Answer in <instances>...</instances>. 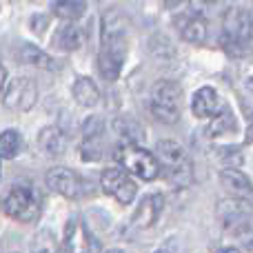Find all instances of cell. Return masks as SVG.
Wrapping results in <instances>:
<instances>
[{"instance_id":"obj_1","label":"cell","mask_w":253,"mask_h":253,"mask_svg":"<svg viewBox=\"0 0 253 253\" xmlns=\"http://www.w3.org/2000/svg\"><path fill=\"white\" fill-rule=\"evenodd\" d=\"M156 160L160 165V171L165 169L169 173V182L175 187H187L193 180V162L189 158L187 149L178 144L175 140H160L156 144Z\"/></svg>"},{"instance_id":"obj_34","label":"cell","mask_w":253,"mask_h":253,"mask_svg":"<svg viewBox=\"0 0 253 253\" xmlns=\"http://www.w3.org/2000/svg\"><path fill=\"white\" fill-rule=\"evenodd\" d=\"M156 253H167V251H156Z\"/></svg>"},{"instance_id":"obj_5","label":"cell","mask_w":253,"mask_h":253,"mask_svg":"<svg viewBox=\"0 0 253 253\" xmlns=\"http://www.w3.org/2000/svg\"><path fill=\"white\" fill-rule=\"evenodd\" d=\"M2 211L18 222H34L40 215V196L31 187H13L2 198Z\"/></svg>"},{"instance_id":"obj_10","label":"cell","mask_w":253,"mask_h":253,"mask_svg":"<svg viewBox=\"0 0 253 253\" xmlns=\"http://www.w3.org/2000/svg\"><path fill=\"white\" fill-rule=\"evenodd\" d=\"M47 187L65 198H80L84 182L76 171L67 169V167H53L47 171Z\"/></svg>"},{"instance_id":"obj_2","label":"cell","mask_w":253,"mask_h":253,"mask_svg":"<svg viewBox=\"0 0 253 253\" xmlns=\"http://www.w3.org/2000/svg\"><path fill=\"white\" fill-rule=\"evenodd\" d=\"M149 111L153 118L165 125H171L180 118L182 111V89L173 80H158L151 87V100H149Z\"/></svg>"},{"instance_id":"obj_20","label":"cell","mask_w":253,"mask_h":253,"mask_svg":"<svg viewBox=\"0 0 253 253\" xmlns=\"http://www.w3.org/2000/svg\"><path fill=\"white\" fill-rule=\"evenodd\" d=\"M51 11H53V16L60 18V20L76 22L84 16L87 2H84V0H56V2L51 4Z\"/></svg>"},{"instance_id":"obj_16","label":"cell","mask_w":253,"mask_h":253,"mask_svg":"<svg viewBox=\"0 0 253 253\" xmlns=\"http://www.w3.org/2000/svg\"><path fill=\"white\" fill-rule=\"evenodd\" d=\"M38 147L40 151L44 153V156H60L62 151H65L67 147V140H65V133H62L60 126H44V129H40L38 133Z\"/></svg>"},{"instance_id":"obj_11","label":"cell","mask_w":253,"mask_h":253,"mask_svg":"<svg viewBox=\"0 0 253 253\" xmlns=\"http://www.w3.org/2000/svg\"><path fill=\"white\" fill-rule=\"evenodd\" d=\"M224 109L222 100H220L218 91L213 87H200L191 98V111L196 118L211 120Z\"/></svg>"},{"instance_id":"obj_21","label":"cell","mask_w":253,"mask_h":253,"mask_svg":"<svg viewBox=\"0 0 253 253\" xmlns=\"http://www.w3.org/2000/svg\"><path fill=\"white\" fill-rule=\"evenodd\" d=\"M20 58H22V62H25V65L38 67V69H53V67H56L53 58L49 56L47 51H42V49L34 47V44H22Z\"/></svg>"},{"instance_id":"obj_12","label":"cell","mask_w":253,"mask_h":253,"mask_svg":"<svg viewBox=\"0 0 253 253\" xmlns=\"http://www.w3.org/2000/svg\"><path fill=\"white\" fill-rule=\"evenodd\" d=\"M162 207H165V198H162V193H149V196H144L142 200H140L135 213H133V224L138 229L153 227V224L158 222V218H160V213H162Z\"/></svg>"},{"instance_id":"obj_25","label":"cell","mask_w":253,"mask_h":253,"mask_svg":"<svg viewBox=\"0 0 253 253\" xmlns=\"http://www.w3.org/2000/svg\"><path fill=\"white\" fill-rule=\"evenodd\" d=\"M31 253H58V242L49 229L36 233L34 242H31Z\"/></svg>"},{"instance_id":"obj_29","label":"cell","mask_w":253,"mask_h":253,"mask_svg":"<svg viewBox=\"0 0 253 253\" xmlns=\"http://www.w3.org/2000/svg\"><path fill=\"white\" fill-rule=\"evenodd\" d=\"M184 4H187V0H165V7L171 9V11H175V9L184 7Z\"/></svg>"},{"instance_id":"obj_28","label":"cell","mask_w":253,"mask_h":253,"mask_svg":"<svg viewBox=\"0 0 253 253\" xmlns=\"http://www.w3.org/2000/svg\"><path fill=\"white\" fill-rule=\"evenodd\" d=\"M229 229H233L231 233L242 242V247H245V249L253 251V229L249 227V224H247V222H238V224H231Z\"/></svg>"},{"instance_id":"obj_22","label":"cell","mask_w":253,"mask_h":253,"mask_svg":"<svg viewBox=\"0 0 253 253\" xmlns=\"http://www.w3.org/2000/svg\"><path fill=\"white\" fill-rule=\"evenodd\" d=\"M123 62H125L123 58H116V56H111V53L100 51L98 53V74L105 80L114 83V80H118L120 71H123Z\"/></svg>"},{"instance_id":"obj_32","label":"cell","mask_w":253,"mask_h":253,"mask_svg":"<svg viewBox=\"0 0 253 253\" xmlns=\"http://www.w3.org/2000/svg\"><path fill=\"white\" fill-rule=\"evenodd\" d=\"M215 253H240V251H238L236 247H222V249H218Z\"/></svg>"},{"instance_id":"obj_24","label":"cell","mask_w":253,"mask_h":253,"mask_svg":"<svg viewBox=\"0 0 253 253\" xmlns=\"http://www.w3.org/2000/svg\"><path fill=\"white\" fill-rule=\"evenodd\" d=\"M236 129V118L233 114L224 107L215 118L209 120V138H218V135H224V133H231Z\"/></svg>"},{"instance_id":"obj_30","label":"cell","mask_w":253,"mask_h":253,"mask_svg":"<svg viewBox=\"0 0 253 253\" xmlns=\"http://www.w3.org/2000/svg\"><path fill=\"white\" fill-rule=\"evenodd\" d=\"M4 83H7V69H4L2 62H0V91L4 89Z\"/></svg>"},{"instance_id":"obj_18","label":"cell","mask_w":253,"mask_h":253,"mask_svg":"<svg viewBox=\"0 0 253 253\" xmlns=\"http://www.w3.org/2000/svg\"><path fill=\"white\" fill-rule=\"evenodd\" d=\"M53 44H56L60 51H78L84 44V29H80L74 22H67L65 27H60V29L56 31Z\"/></svg>"},{"instance_id":"obj_4","label":"cell","mask_w":253,"mask_h":253,"mask_svg":"<svg viewBox=\"0 0 253 253\" xmlns=\"http://www.w3.org/2000/svg\"><path fill=\"white\" fill-rule=\"evenodd\" d=\"M126 44H129V20L123 11H109L102 16V49L100 51L111 53L116 58L126 56Z\"/></svg>"},{"instance_id":"obj_26","label":"cell","mask_w":253,"mask_h":253,"mask_svg":"<svg viewBox=\"0 0 253 253\" xmlns=\"http://www.w3.org/2000/svg\"><path fill=\"white\" fill-rule=\"evenodd\" d=\"M98 140L100 138H84V142L80 144V156H83V160H100L102 158V147Z\"/></svg>"},{"instance_id":"obj_6","label":"cell","mask_w":253,"mask_h":253,"mask_svg":"<svg viewBox=\"0 0 253 253\" xmlns=\"http://www.w3.org/2000/svg\"><path fill=\"white\" fill-rule=\"evenodd\" d=\"M222 38L238 44H249L253 38V13L245 7H229L222 16Z\"/></svg>"},{"instance_id":"obj_15","label":"cell","mask_w":253,"mask_h":253,"mask_svg":"<svg viewBox=\"0 0 253 253\" xmlns=\"http://www.w3.org/2000/svg\"><path fill=\"white\" fill-rule=\"evenodd\" d=\"M215 213L227 227L238 222H245V218L251 213V205L245 202L242 198H229V200H220L215 207Z\"/></svg>"},{"instance_id":"obj_7","label":"cell","mask_w":253,"mask_h":253,"mask_svg":"<svg viewBox=\"0 0 253 253\" xmlns=\"http://www.w3.org/2000/svg\"><path fill=\"white\" fill-rule=\"evenodd\" d=\"M38 100V87L31 78H13L4 84L2 102L11 111H29Z\"/></svg>"},{"instance_id":"obj_23","label":"cell","mask_w":253,"mask_h":253,"mask_svg":"<svg viewBox=\"0 0 253 253\" xmlns=\"http://www.w3.org/2000/svg\"><path fill=\"white\" fill-rule=\"evenodd\" d=\"M20 133L16 129H7L0 133V160H11L20 151Z\"/></svg>"},{"instance_id":"obj_9","label":"cell","mask_w":253,"mask_h":253,"mask_svg":"<svg viewBox=\"0 0 253 253\" xmlns=\"http://www.w3.org/2000/svg\"><path fill=\"white\" fill-rule=\"evenodd\" d=\"M100 187L105 193L116 198L120 205H131L135 198V182L131 180V175L126 173L123 167H118V169H107L100 178Z\"/></svg>"},{"instance_id":"obj_31","label":"cell","mask_w":253,"mask_h":253,"mask_svg":"<svg viewBox=\"0 0 253 253\" xmlns=\"http://www.w3.org/2000/svg\"><path fill=\"white\" fill-rule=\"evenodd\" d=\"M245 142L247 144H253V125L247 129V138H245Z\"/></svg>"},{"instance_id":"obj_33","label":"cell","mask_w":253,"mask_h":253,"mask_svg":"<svg viewBox=\"0 0 253 253\" xmlns=\"http://www.w3.org/2000/svg\"><path fill=\"white\" fill-rule=\"evenodd\" d=\"M107 253H123L120 249H111V251H107Z\"/></svg>"},{"instance_id":"obj_17","label":"cell","mask_w":253,"mask_h":253,"mask_svg":"<svg viewBox=\"0 0 253 253\" xmlns=\"http://www.w3.org/2000/svg\"><path fill=\"white\" fill-rule=\"evenodd\" d=\"M71 93H74V100L78 102L80 107H87V109H91V107H96L98 102H100V89H98V84L93 83L91 78H87V76H80V78L74 80Z\"/></svg>"},{"instance_id":"obj_8","label":"cell","mask_w":253,"mask_h":253,"mask_svg":"<svg viewBox=\"0 0 253 253\" xmlns=\"http://www.w3.org/2000/svg\"><path fill=\"white\" fill-rule=\"evenodd\" d=\"M58 253H100V242L89 233L80 220H71L65 229V238Z\"/></svg>"},{"instance_id":"obj_27","label":"cell","mask_w":253,"mask_h":253,"mask_svg":"<svg viewBox=\"0 0 253 253\" xmlns=\"http://www.w3.org/2000/svg\"><path fill=\"white\" fill-rule=\"evenodd\" d=\"M220 2H222V0H187V4L191 7V13L193 16H200V18L215 11V9L220 7Z\"/></svg>"},{"instance_id":"obj_13","label":"cell","mask_w":253,"mask_h":253,"mask_svg":"<svg viewBox=\"0 0 253 253\" xmlns=\"http://www.w3.org/2000/svg\"><path fill=\"white\" fill-rule=\"evenodd\" d=\"M175 29L184 42L202 44L207 40V20L200 16H193V13H184V16L175 18Z\"/></svg>"},{"instance_id":"obj_19","label":"cell","mask_w":253,"mask_h":253,"mask_svg":"<svg viewBox=\"0 0 253 253\" xmlns=\"http://www.w3.org/2000/svg\"><path fill=\"white\" fill-rule=\"evenodd\" d=\"M111 126H114V131L123 138V144H135V147H138V142L144 138L142 125L135 118H131V116H116Z\"/></svg>"},{"instance_id":"obj_14","label":"cell","mask_w":253,"mask_h":253,"mask_svg":"<svg viewBox=\"0 0 253 253\" xmlns=\"http://www.w3.org/2000/svg\"><path fill=\"white\" fill-rule=\"evenodd\" d=\"M220 182H222V187L233 198H242L245 200V198H249L253 193V184H251L249 175H245L236 167H227V169L220 171Z\"/></svg>"},{"instance_id":"obj_3","label":"cell","mask_w":253,"mask_h":253,"mask_svg":"<svg viewBox=\"0 0 253 253\" xmlns=\"http://www.w3.org/2000/svg\"><path fill=\"white\" fill-rule=\"evenodd\" d=\"M114 158L123 165V169L126 173L138 175V178L144 180V182L156 180L158 175H160V165H158L156 156L142 147H135V144H120V147L116 149Z\"/></svg>"}]
</instances>
